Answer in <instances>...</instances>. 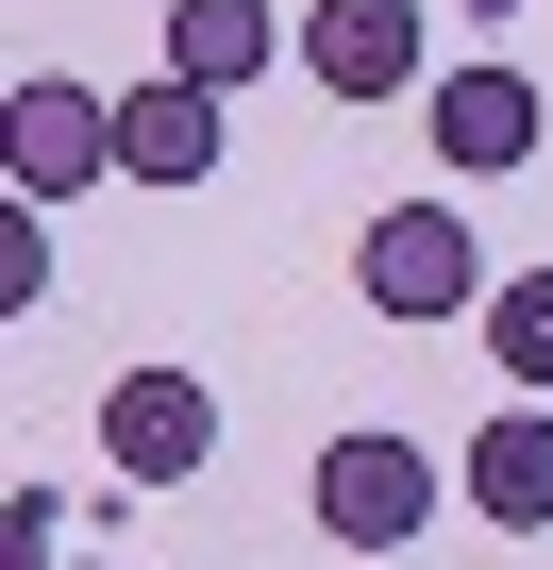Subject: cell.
Instances as JSON below:
<instances>
[{
    "label": "cell",
    "instance_id": "obj_1",
    "mask_svg": "<svg viewBox=\"0 0 553 570\" xmlns=\"http://www.w3.org/2000/svg\"><path fill=\"white\" fill-rule=\"evenodd\" d=\"M436 503H453V470H436L419 436H386V420L319 436V470H303V520H319V537H353V553H403V537H436Z\"/></svg>",
    "mask_w": 553,
    "mask_h": 570
},
{
    "label": "cell",
    "instance_id": "obj_2",
    "mask_svg": "<svg viewBox=\"0 0 553 570\" xmlns=\"http://www.w3.org/2000/svg\"><path fill=\"white\" fill-rule=\"evenodd\" d=\"M353 285H369V320H403V336H419V320H470L503 268L470 252V218H453V202H386V218L353 235Z\"/></svg>",
    "mask_w": 553,
    "mask_h": 570
},
{
    "label": "cell",
    "instance_id": "obj_3",
    "mask_svg": "<svg viewBox=\"0 0 553 570\" xmlns=\"http://www.w3.org/2000/svg\"><path fill=\"white\" fill-rule=\"evenodd\" d=\"M101 168H118V101H101V85L34 68L18 101H0V185H18V202H85Z\"/></svg>",
    "mask_w": 553,
    "mask_h": 570
},
{
    "label": "cell",
    "instance_id": "obj_4",
    "mask_svg": "<svg viewBox=\"0 0 553 570\" xmlns=\"http://www.w3.org/2000/svg\"><path fill=\"white\" fill-rule=\"evenodd\" d=\"M101 470L118 487H201L218 470V386L201 370H118L101 386Z\"/></svg>",
    "mask_w": 553,
    "mask_h": 570
},
{
    "label": "cell",
    "instance_id": "obj_5",
    "mask_svg": "<svg viewBox=\"0 0 553 570\" xmlns=\"http://www.w3.org/2000/svg\"><path fill=\"white\" fill-rule=\"evenodd\" d=\"M419 101H436V118H419V135H436V168H470V185L536 168V135H553V101H536L520 68H486V51H470V68H436Z\"/></svg>",
    "mask_w": 553,
    "mask_h": 570
},
{
    "label": "cell",
    "instance_id": "obj_6",
    "mask_svg": "<svg viewBox=\"0 0 553 570\" xmlns=\"http://www.w3.org/2000/svg\"><path fill=\"white\" fill-rule=\"evenodd\" d=\"M303 68H319V101H419L436 85L419 0H319V18H303Z\"/></svg>",
    "mask_w": 553,
    "mask_h": 570
},
{
    "label": "cell",
    "instance_id": "obj_7",
    "mask_svg": "<svg viewBox=\"0 0 553 570\" xmlns=\"http://www.w3.org/2000/svg\"><path fill=\"white\" fill-rule=\"evenodd\" d=\"M470 520H503V537L553 520V403H536V386H520L503 420H470Z\"/></svg>",
    "mask_w": 553,
    "mask_h": 570
},
{
    "label": "cell",
    "instance_id": "obj_8",
    "mask_svg": "<svg viewBox=\"0 0 553 570\" xmlns=\"http://www.w3.org/2000/svg\"><path fill=\"white\" fill-rule=\"evenodd\" d=\"M118 168H135V185H201V168H218V85L151 68V85L118 101Z\"/></svg>",
    "mask_w": 553,
    "mask_h": 570
},
{
    "label": "cell",
    "instance_id": "obj_9",
    "mask_svg": "<svg viewBox=\"0 0 553 570\" xmlns=\"http://www.w3.org/2000/svg\"><path fill=\"white\" fill-rule=\"evenodd\" d=\"M268 51H286V18H268V0H168V68H185V85H218V101H235Z\"/></svg>",
    "mask_w": 553,
    "mask_h": 570
},
{
    "label": "cell",
    "instance_id": "obj_10",
    "mask_svg": "<svg viewBox=\"0 0 553 570\" xmlns=\"http://www.w3.org/2000/svg\"><path fill=\"white\" fill-rule=\"evenodd\" d=\"M486 370L553 403V268H503V285H486Z\"/></svg>",
    "mask_w": 553,
    "mask_h": 570
},
{
    "label": "cell",
    "instance_id": "obj_11",
    "mask_svg": "<svg viewBox=\"0 0 553 570\" xmlns=\"http://www.w3.org/2000/svg\"><path fill=\"white\" fill-rule=\"evenodd\" d=\"M0 303H18V320L51 303V202H0Z\"/></svg>",
    "mask_w": 553,
    "mask_h": 570
},
{
    "label": "cell",
    "instance_id": "obj_12",
    "mask_svg": "<svg viewBox=\"0 0 553 570\" xmlns=\"http://www.w3.org/2000/svg\"><path fill=\"white\" fill-rule=\"evenodd\" d=\"M0 570H68V487H18V503H0Z\"/></svg>",
    "mask_w": 553,
    "mask_h": 570
},
{
    "label": "cell",
    "instance_id": "obj_13",
    "mask_svg": "<svg viewBox=\"0 0 553 570\" xmlns=\"http://www.w3.org/2000/svg\"><path fill=\"white\" fill-rule=\"evenodd\" d=\"M68 570H101V553H68Z\"/></svg>",
    "mask_w": 553,
    "mask_h": 570
}]
</instances>
